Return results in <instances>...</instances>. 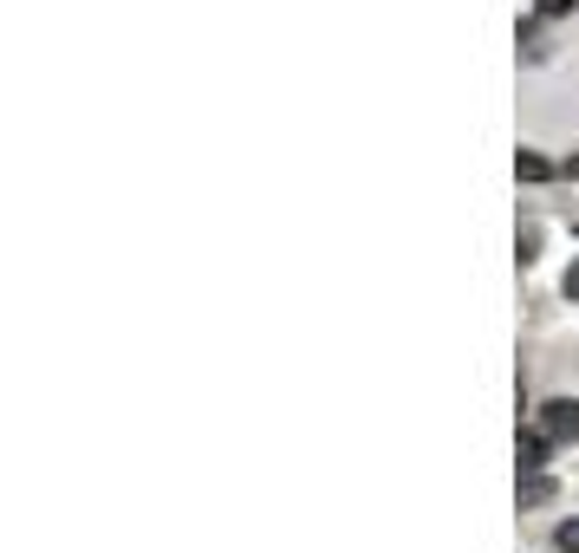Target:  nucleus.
I'll return each instance as SVG.
<instances>
[{
	"mask_svg": "<svg viewBox=\"0 0 579 553\" xmlns=\"http://www.w3.org/2000/svg\"><path fill=\"white\" fill-rule=\"evenodd\" d=\"M534 430H540L547 443H579V398H554V404H540V411H534Z\"/></svg>",
	"mask_w": 579,
	"mask_h": 553,
	"instance_id": "f257e3e1",
	"label": "nucleus"
},
{
	"mask_svg": "<svg viewBox=\"0 0 579 553\" xmlns=\"http://www.w3.org/2000/svg\"><path fill=\"white\" fill-rule=\"evenodd\" d=\"M547 495H554V488L540 482V476H527V482H521V501H547Z\"/></svg>",
	"mask_w": 579,
	"mask_h": 553,
	"instance_id": "423d86ee",
	"label": "nucleus"
},
{
	"mask_svg": "<svg viewBox=\"0 0 579 553\" xmlns=\"http://www.w3.org/2000/svg\"><path fill=\"white\" fill-rule=\"evenodd\" d=\"M560 286H567V300H579V261L567 268V280H560Z\"/></svg>",
	"mask_w": 579,
	"mask_h": 553,
	"instance_id": "6e6552de",
	"label": "nucleus"
},
{
	"mask_svg": "<svg viewBox=\"0 0 579 553\" xmlns=\"http://www.w3.org/2000/svg\"><path fill=\"white\" fill-rule=\"evenodd\" d=\"M514 176H521V183H547V176H554V163H547V156H534V150H521V156H514Z\"/></svg>",
	"mask_w": 579,
	"mask_h": 553,
	"instance_id": "7ed1b4c3",
	"label": "nucleus"
},
{
	"mask_svg": "<svg viewBox=\"0 0 579 553\" xmlns=\"http://www.w3.org/2000/svg\"><path fill=\"white\" fill-rule=\"evenodd\" d=\"M560 13H573V0H540V20H560Z\"/></svg>",
	"mask_w": 579,
	"mask_h": 553,
	"instance_id": "0eeeda50",
	"label": "nucleus"
},
{
	"mask_svg": "<svg viewBox=\"0 0 579 553\" xmlns=\"http://www.w3.org/2000/svg\"><path fill=\"white\" fill-rule=\"evenodd\" d=\"M547 449H554V443H547L540 430H527V436H521V476H540V469H547Z\"/></svg>",
	"mask_w": 579,
	"mask_h": 553,
	"instance_id": "f03ea898",
	"label": "nucleus"
},
{
	"mask_svg": "<svg viewBox=\"0 0 579 553\" xmlns=\"http://www.w3.org/2000/svg\"><path fill=\"white\" fill-rule=\"evenodd\" d=\"M521 46H527V59H547V33H540V20L521 26Z\"/></svg>",
	"mask_w": 579,
	"mask_h": 553,
	"instance_id": "20e7f679",
	"label": "nucleus"
},
{
	"mask_svg": "<svg viewBox=\"0 0 579 553\" xmlns=\"http://www.w3.org/2000/svg\"><path fill=\"white\" fill-rule=\"evenodd\" d=\"M567 176H579V156H573V163H567Z\"/></svg>",
	"mask_w": 579,
	"mask_h": 553,
	"instance_id": "1a4fd4ad",
	"label": "nucleus"
},
{
	"mask_svg": "<svg viewBox=\"0 0 579 553\" xmlns=\"http://www.w3.org/2000/svg\"><path fill=\"white\" fill-rule=\"evenodd\" d=\"M554 547H560V553H579V514H573V521H560V528H554Z\"/></svg>",
	"mask_w": 579,
	"mask_h": 553,
	"instance_id": "39448f33",
	"label": "nucleus"
}]
</instances>
